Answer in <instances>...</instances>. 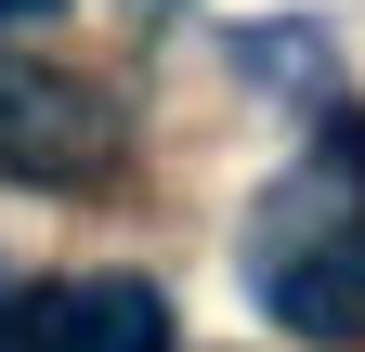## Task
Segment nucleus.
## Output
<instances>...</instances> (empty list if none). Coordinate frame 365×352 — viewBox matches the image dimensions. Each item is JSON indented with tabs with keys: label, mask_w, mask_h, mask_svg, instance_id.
I'll list each match as a JSON object with an SVG mask.
<instances>
[{
	"label": "nucleus",
	"mask_w": 365,
	"mask_h": 352,
	"mask_svg": "<svg viewBox=\"0 0 365 352\" xmlns=\"http://www.w3.org/2000/svg\"><path fill=\"white\" fill-rule=\"evenodd\" d=\"M248 300L313 352L365 339V170L352 157H300L248 209Z\"/></svg>",
	"instance_id": "f257e3e1"
},
{
	"label": "nucleus",
	"mask_w": 365,
	"mask_h": 352,
	"mask_svg": "<svg viewBox=\"0 0 365 352\" xmlns=\"http://www.w3.org/2000/svg\"><path fill=\"white\" fill-rule=\"evenodd\" d=\"M26 352H170V300L144 274H66L26 300Z\"/></svg>",
	"instance_id": "f03ea898"
},
{
	"label": "nucleus",
	"mask_w": 365,
	"mask_h": 352,
	"mask_svg": "<svg viewBox=\"0 0 365 352\" xmlns=\"http://www.w3.org/2000/svg\"><path fill=\"white\" fill-rule=\"evenodd\" d=\"M105 105H78L66 78H14L0 66V170H91Z\"/></svg>",
	"instance_id": "7ed1b4c3"
},
{
	"label": "nucleus",
	"mask_w": 365,
	"mask_h": 352,
	"mask_svg": "<svg viewBox=\"0 0 365 352\" xmlns=\"http://www.w3.org/2000/svg\"><path fill=\"white\" fill-rule=\"evenodd\" d=\"M0 352H26V300H14V274H0Z\"/></svg>",
	"instance_id": "20e7f679"
},
{
	"label": "nucleus",
	"mask_w": 365,
	"mask_h": 352,
	"mask_svg": "<svg viewBox=\"0 0 365 352\" xmlns=\"http://www.w3.org/2000/svg\"><path fill=\"white\" fill-rule=\"evenodd\" d=\"M39 14H66V0H0V26H39Z\"/></svg>",
	"instance_id": "39448f33"
}]
</instances>
